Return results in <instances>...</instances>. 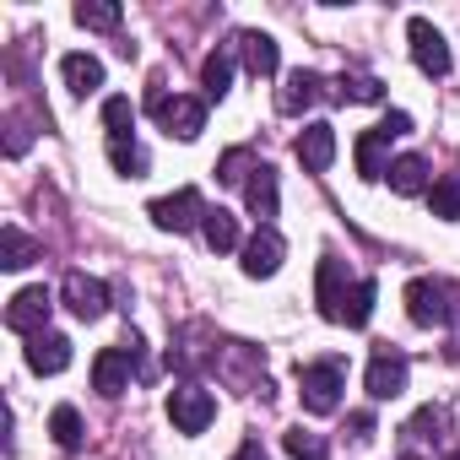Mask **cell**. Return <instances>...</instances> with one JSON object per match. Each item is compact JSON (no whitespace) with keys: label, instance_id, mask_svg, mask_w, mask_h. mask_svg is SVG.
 <instances>
[{"label":"cell","instance_id":"30bf717a","mask_svg":"<svg viewBox=\"0 0 460 460\" xmlns=\"http://www.w3.org/2000/svg\"><path fill=\"white\" fill-rule=\"evenodd\" d=\"M60 293H66V309H71L76 320H103V314H109V288H103L98 277H87V271H71Z\"/></svg>","mask_w":460,"mask_h":460},{"label":"cell","instance_id":"e575fe53","mask_svg":"<svg viewBox=\"0 0 460 460\" xmlns=\"http://www.w3.org/2000/svg\"><path fill=\"white\" fill-rule=\"evenodd\" d=\"M379 130L395 141V136H406V130H411V114H401V109H395V114H385V125H379Z\"/></svg>","mask_w":460,"mask_h":460},{"label":"cell","instance_id":"4fadbf2b","mask_svg":"<svg viewBox=\"0 0 460 460\" xmlns=\"http://www.w3.org/2000/svg\"><path fill=\"white\" fill-rule=\"evenodd\" d=\"M293 152H298V163H304L309 173H325V168L336 163V130H331L325 119H314V125H304V136L293 141Z\"/></svg>","mask_w":460,"mask_h":460},{"label":"cell","instance_id":"ac0fdd59","mask_svg":"<svg viewBox=\"0 0 460 460\" xmlns=\"http://www.w3.org/2000/svg\"><path fill=\"white\" fill-rule=\"evenodd\" d=\"M385 179H390V190H395V195H428V190H433L428 163H422V157H411V152H406V157H395Z\"/></svg>","mask_w":460,"mask_h":460},{"label":"cell","instance_id":"4316f807","mask_svg":"<svg viewBox=\"0 0 460 460\" xmlns=\"http://www.w3.org/2000/svg\"><path fill=\"white\" fill-rule=\"evenodd\" d=\"M103 125H109V141H130V130H136V103H130V98H103Z\"/></svg>","mask_w":460,"mask_h":460},{"label":"cell","instance_id":"5b68a950","mask_svg":"<svg viewBox=\"0 0 460 460\" xmlns=\"http://www.w3.org/2000/svg\"><path fill=\"white\" fill-rule=\"evenodd\" d=\"M146 217L163 227V234H190V227L206 222V200H200V190H173V195H157L146 206Z\"/></svg>","mask_w":460,"mask_h":460},{"label":"cell","instance_id":"8fae6325","mask_svg":"<svg viewBox=\"0 0 460 460\" xmlns=\"http://www.w3.org/2000/svg\"><path fill=\"white\" fill-rule=\"evenodd\" d=\"M136 374V347H103L93 358V390L98 395H119Z\"/></svg>","mask_w":460,"mask_h":460},{"label":"cell","instance_id":"cb8c5ba5","mask_svg":"<svg viewBox=\"0 0 460 460\" xmlns=\"http://www.w3.org/2000/svg\"><path fill=\"white\" fill-rule=\"evenodd\" d=\"M374 298H379V288L363 277V282H352V298H347V314H341V325H352V331H363L368 320H374Z\"/></svg>","mask_w":460,"mask_h":460},{"label":"cell","instance_id":"9a60e30c","mask_svg":"<svg viewBox=\"0 0 460 460\" xmlns=\"http://www.w3.org/2000/svg\"><path fill=\"white\" fill-rule=\"evenodd\" d=\"M320 93H325L320 71H293V76L282 82V93H277V109H282V114H304L309 103H320Z\"/></svg>","mask_w":460,"mask_h":460},{"label":"cell","instance_id":"f546056e","mask_svg":"<svg viewBox=\"0 0 460 460\" xmlns=\"http://www.w3.org/2000/svg\"><path fill=\"white\" fill-rule=\"evenodd\" d=\"M428 206H433L438 222H460V179H438L428 190Z\"/></svg>","mask_w":460,"mask_h":460},{"label":"cell","instance_id":"8992f818","mask_svg":"<svg viewBox=\"0 0 460 460\" xmlns=\"http://www.w3.org/2000/svg\"><path fill=\"white\" fill-rule=\"evenodd\" d=\"M406 39H411V60H417L422 76H449V44H444V33L428 17H411Z\"/></svg>","mask_w":460,"mask_h":460},{"label":"cell","instance_id":"52a82bcc","mask_svg":"<svg viewBox=\"0 0 460 460\" xmlns=\"http://www.w3.org/2000/svg\"><path fill=\"white\" fill-rule=\"evenodd\" d=\"M49 309H55L49 288H22V293L6 304V325L22 331V336H39V331H49Z\"/></svg>","mask_w":460,"mask_h":460},{"label":"cell","instance_id":"d6a6232c","mask_svg":"<svg viewBox=\"0 0 460 460\" xmlns=\"http://www.w3.org/2000/svg\"><path fill=\"white\" fill-rule=\"evenodd\" d=\"M282 444H288V455H293V460H331L325 438H320V433H309V428H293Z\"/></svg>","mask_w":460,"mask_h":460},{"label":"cell","instance_id":"83f0119b","mask_svg":"<svg viewBox=\"0 0 460 460\" xmlns=\"http://www.w3.org/2000/svg\"><path fill=\"white\" fill-rule=\"evenodd\" d=\"M336 98L341 103H379L385 98V82L379 76H341L336 82Z\"/></svg>","mask_w":460,"mask_h":460},{"label":"cell","instance_id":"5bb4252c","mask_svg":"<svg viewBox=\"0 0 460 460\" xmlns=\"http://www.w3.org/2000/svg\"><path fill=\"white\" fill-rule=\"evenodd\" d=\"M28 368H33V374H66V368H71V341H66L60 331L28 336Z\"/></svg>","mask_w":460,"mask_h":460},{"label":"cell","instance_id":"f1b7e54d","mask_svg":"<svg viewBox=\"0 0 460 460\" xmlns=\"http://www.w3.org/2000/svg\"><path fill=\"white\" fill-rule=\"evenodd\" d=\"M109 163H114V173H125V179H141V173H146V152L136 146V136H130V141H109Z\"/></svg>","mask_w":460,"mask_h":460},{"label":"cell","instance_id":"e0dca14e","mask_svg":"<svg viewBox=\"0 0 460 460\" xmlns=\"http://www.w3.org/2000/svg\"><path fill=\"white\" fill-rule=\"evenodd\" d=\"M60 76H66V87H71L76 98H93V93L103 87V60H98V55H66V60H60Z\"/></svg>","mask_w":460,"mask_h":460},{"label":"cell","instance_id":"9c48e42d","mask_svg":"<svg viewBox=\"0 0 460 460\" xmlns=\"http://www.w3.org/2000/svg\"><path fill=\"white\" fill-rule=\"evenodd\" d=\"M282 255H288V244H282L277 227H255V239H244V277H255V282L277 277Z\"/></svg>","mask_w":460,"mask_h":460},{"label":"cell","instance_id":"ffe728a7","mask_svg":"<svg viewBox=\"0 0 460 460\" xmlns=\"http://www.w3.org/2000/svg\"><path fill=\"white\" fill-rule=\"evenodd\" d=\"M244 200H250V211L261 217V227H271V217H277V173H271L266 163L250 173V184H244Z\"/></svg>","mask_w":460,"mask_h":460},{"label":"cell","instance_id":"d590c367","mask_svg":"<svg viewBox=\"0 0 460 460\" xmlns=\"http://www.w3.org/2000/svg\"><path fill=\"white\" fill-rule=\"evenodd\" d=\"M352 438H358V444L374 438V417H368V411H352Z\"/></svg>","mask_w":460,"mask_h":460},{"label":"cell","instance_id":"277c9868","mask_svg":"<svg viewBox=\"0 0 460 460\" xmlns=\"http://www.w3.org/2000/svg\"><path fill=\"white\" fill-rule=\"evenodd\" d=\"M211 417H217V401H211V390H200V385H173L168 390V422L179 428V433H206L211 428Z\"/></svg>","mask_w":460,"mask_h":460},{"label":"cell","instance_id":"d6986e66","mask_svg":"<svg viewBox=\"0 0 460 460\" xmlns=\"http://www.w3.org/2000/svg\"><path fill=\"white\" fill-rule=\"evenodd\" d=\"M200 239H206V250H217V255H227V250H239V222H234V211H222V206H206V222H200Z\"/></svg>","mask_w":460,"mask_h":460},{"label":"cell","instance_id":"6da1fadb","mask_svg":"<svg viewBox=\"0 0 460 460\" xmlns=\"http://www.w3.org/2000/svg\"><path fill=\"white\" fill-rule=\"evenodd\" d=\"M406 314H411V325H422V331H444V325L460 314L455 288L438 282V277H417V282L406 288Z\"/></svg>","mask_w":460,"mask_h":460},{"label":"cell","instance_id":"7c38bea8","mask_svg":"<svg viewBox=\"0 0 460 460\" xmlns=\"http://www.w3.org/2000/svg\"><path fill=\"white\" fill-rule=\"evenodd\" d=\"M314 298H320V314H325L331 325H341V314H347V298H352L341 261H320V277H314Z\"/></svg>","mask_w":460,"mask_h":460},{"label":"cell","instance_id":"3957f363","mask_svg":"<svg viewBox=\"0 0 460 460\" xmlns=\"http://www.w3.org/2000/svg\"><path fill=\"white\" fill-rule=\"evenodd\" d=\"M146 109L157 114V125L168 130V136H179V141H195L200 130H206V103L200 98H184V93H152L146 98Z\"/></svg>","mask_w":460,"mask_h":460},{"label":"cell","instance_id":"1f68e13d","mask_svg":"<svg viewBox=\"0 0 460 460\" xmlns=\"http://www.w3.org/2000/svg\"><path fill=\"white\" fill-rule=\"evenodd\" d=\"M444 428H449L444 406H422V411H417V417L406 422V438H411V444H422V438H438Z\"/></svg>","mask_w":460,"mask_h":460},{"label":"cell","instance_id":"7402d4cb","mask_svg":"<svg viewBox=\"0 0 460 460\" xmlns=\"http://www.w3.org/2000/svg\"><path fill=\"white\" fill-rule=\"evenodd\" d=\"M39 261V244L22 234V227H6V234H0V266L6 271H22V266H33Z\"/></svg>","mask_w":460,"mask_h":460},{"label":"cell","instance_id":"2e32d148","mask_svg":"<svg viewBox=\"0 0 460 460\" xmlns=\"http://www.w3.org/2000/svg\"><path fill=\"white\" fill-rule=\"evenodd\" d=\"M239 55H244V66L255 76H277L282 71V49H277L271 33H239Z\"/></svg>","mask_w":460,"mask_h":460},{"label":"cell","instance_id":"d4e9b609","mask_svg":"<svg viewBox=\"0 0 460 460\" xmlns=\"http://www.w3.org/2000/svg\"><path fill=\"white\" fill-rule=\"evenodd\" d=\"M76 22L93 28V33H114V28H119V6H114V0H82V6H76Z\"/></svg>","mask_w":460,"mask_h":460},{"label":"cell","instance_id":"ba28073f","mask_svg":"<svg viewBox=\"0 0 460 460\" xmlns=\"http://www.w3.org/2000/svg\"><path fill=\"white\" fill-rule=\"evenodd\" d=\"M406 374H411V363L401 358V352H374L368 358V374H363V385H368V395L374 401H395L401 390H406Z\"/></svg>","mask_w":460,"mask_h":460},{"label":"cell","instance_id":"484cf974","mask_svg":"<svg viewBox=\"0 0 460 460\" xmlns=\"http://www.w3.org/2000/svg\"><path fill=\"white\" fill-rule=\"evenodd\" d=\"M261 163H255V152L250 146H234V152H222V163H217V179L222 184H250V173H255Z\"/></svg>","mask_w":460,"mask_h":460},{"label":"cell","instance_id":"836d02e7","mask_svg":"<svg viewBox=\"0 0 460 460\" xmlns=\"http://www.w3.org/2000/svg\"><path fill=\"white\" fill-rule=\"evenodd\" d=\"M22 152H28V125L12 119V125H6V157H22Z\"/></svg>","mask_w":460,"mask_h":460},{"label":"cell","instance_id":"7a4b0ae2","mask_svg":"<svg viewBox=\"0 0 460 460\" xmlns=\"http://www.w3.org/2000/svg\"><path fill=\"white\" fill-rule=\"evenodd\" d=\"M341 363L336 358H325V363H304L298 368V395H304V411H314V417H331L336 406H341Z\"/></svg>","mask_w":460,"mask_h":460},{"label":"cell","instance_id":"4dcf8cb0","mask_svg":"<svg viewBox=\"0 0 460 460\" xmlns=\"http://www.w3.org/2000/svg\"><path fill=\"white\" fill-rule=\"evenodd\" d=\"M49 433H55V444H60V449H76V444H82V411H76V406H55Z\"/></svg>","mask_w":460,"mask_h":460},{"label":"cell","instance_id":"603a6c76","mask_svg":"<svg viewBox=\"0 0 460 460\" xmlns=\"http://www.w3.org/2000/svg\"><path fill=\"white\" fill-rule=\"evenodd\" d=\"M200 87H206V98H222L227 87H234V55H227V49L206 55V66H200Z\"/></svg>","mask_w":460,"mask_h":460},{"label":"cell","instance_id":"8d00e7d4","mask_svg":"<svg viewBox=\"0 0 460 460\" xmlns=\"http://www.w3.org/2000/svg\"><path fill=\"white\" fill-rule=\"evenodd\" d=\"M234 460H266V449H261V438H244V449H239Z\"/></svg>","mask_w":460,"mask_h":460},{"label":"cell","instance_id":"44dd1931","mask_svg":"<svg viewBox=\"0 0 460 460\" xmlns=\"http://www.w3.org/2000/svg\"><path fill=\"white\" fill-rule=\"evenodd\" d=\"M385 152H390V136H385L379 125L363 130V136H358V173H363V179H385V173H390Z\"/></svg>","mask_w":460,"mask_h":460},{"label":"cell","instance_id":"74e56055","mask_svg":"<svg viewBox=\"0 0 460 460\" xmlns=\"http://www.w3.org/2000/svg\"><path fill=\"white\" fill-rule=\"evenodd\" d=\"M444 460H460V444H455V449H449V455H444Z\"/></svg>","mask_w":460,"mask_h":460}]
</instances>
